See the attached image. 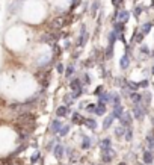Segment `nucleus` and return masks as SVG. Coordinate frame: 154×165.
<instances>
[{
  "label": "nucleus",
  "instance_id": "14",
  "mask_svg": "<svg viewBox=\"0 0 154 165\" xmlns=\"http://www.w3.org/2000/svg\"><path fill=\"white\" fill-rule=\"evenodd\" d=\"M114 30H115L116 35L124 34V30H125V23H122V21H115V24H114Z\"/></svg>",
  "mask_w": 154,
  "mask_h": 165
},
{
  "label": "nucleus",
  "instance_id": "42",
  "mask_svg": "<svg viewBox=\"0 0 154 165\" xmlns=\"http://www.w3.org/2000/svg\"><path fill=\"white\" fill-rule=\"evenodd\" d=\"M79 5H80V0H73V2H71V6H70V12H73Z\"/></svg>",
  "mask_w": 154,
  "mask_h": 165
},
{
  "label": "nucleus",
  "instance_id": "10",
  "mask_svg": "<svg viewBox=\"0 0 154 165\" xmlns=\"http://www.w3.org/2000/svg\"><path fill=\"white\" fill-rule=\"evenodd\" d=\"M130 64H131V61H130V55H122L121 56V59H119V67L122 68V70H127L128 67H130Z\"/></svg>",
  "mask_w": 154,
  "mask_h": 165
},
{
  "label": "nucleus",
  "instance_id": "53",
  "mask_svg": "<svg viewBox=\"0 0 154 165\" xmlns=\"http://www.w3.org/2000/svg\"><path fill=\"white\" fill-rule=\"evenodd\" d=\"M18 2H20V0H18Z\"/></svg>",
  "mask_w": 154,
  "mask_h": 165
},
{
  "label": "nucleus",
  "instance_id": "23",
  "mask_svg": "<svg viewBox=\"0 0 154 165\" xmlns=\"http://www.w3.org/2000/svg\"><path fill=\"white\" fill-rule=\"evenodd\" d=\"M147 144H148V149L150 150H154V130H151L150 133H148V136H147Z\"/></svg>",
  "mask_w": 154,
  "mask_h": 165
},
{
  "label": "nucleus",
  "instance_id": "4",
  "mask_svg": "<svg viewBox=\"0 0 154 165\" xmlns=\"http://www.w3.org/2000/svg\"><path fill=\"white\" fill-rule=\"evenodd\" d=\"M88 42V32H86V26L82 24V29H80V37H79V41H77V45L79 47H85Z\"/></svg>",
  "mask_w": 154,
  "mask_h": 165
},
{
  "label": "nucleus",
  "instance_id": "19",
  "mask_svg": "<svg viewBox=\"0 0 154 165\" xmlns=\"http://www.w3.org/2000/svg\"><path fill=\"white\" fill-rule=\"evenodd\" d=\"M56 40H58V35H54V34H45L41 37V42H51Z\"/></svg>",
  "mask_w": 154,
  "mask_h": 165
},
{
  "label": "nucleus",
  "instance_id": "43",
  "mask_svg": "<svg viewBox=\"0 0 154 165\" xmlns=\"http://www.w3.org/2000/svg\"><path fill=\"white\" fill-rule=\"evenodd\" d=\"M82 82L85 83V85H89V83H91V77H89V74H88V73H85V74H83Z\"/></svg>",
  "mask_w": 154,
  "mask_h": 165
},
{
  "label": "nucleus",
  "instance_id": "48",
  "mask_svg": "<svg viewBox=\"0 0 154 165\" xmlns=\"http://www.w3.org/2000/svg\"><path fill=\"white\" fill-rule=\"evenodd\" d=\"M151 73H153V74H154V65H153V68H151Z\"/></svg>",
  "mask_w": 154,
  "mask_h": 165
},
{
  "label": "nucleus",
  "instance_id": "17",
  "mask_svg": "<svg viewBox=\"0 0 154 165\" xmlns=\"http://www.w3.org/2000/svg\"><path fill=\"white\" fill-rule=\"evenodd\" d=\"M83 85H82V81L80 79H77V77H74V79H71V82H70V88H71V91L74 92V91H77V89H80Z\"/></svg>",
  "mask_w": 154,
  "mask_h": 165
},
{
  "label": "nucleus",
  "instance_id": "3",
  "mask_svg": "<svg viewBox=\"0 0 154 165\" xmlns=\"http://www.w3.org/2000/svg\"><path fill=\"white\" fill-rule=\"evenodd\" d=\"M114 156H115V152L112 150V147H109V149H101V161H103L104 164H110L112 159H114Z\"/></svg>",
  "mask_w": 154,
  "mask_h": 165
},
{
  "label": "nucleus",
  "instance_id": "35",
  "mask_svg": "<svg viewBox=\"0 0 154 165\" xmlns=\"http://www.w3.org/2000/svg\"><path fill=\"white\" fill-rule=\"evenodd\" d=\"M112 105H114V106H118V105H121V95H119V94H116V92H114Z\"/></svg>",
  "mask_w": 154,
  "mask_h": 165
},
{
  "label": "nucleus",
  "instance_id": "33",
  "mask_svg": "<svg viewBox=\"0 0 154 165\" xmlns=\"http://www.w3.org/2000/svg\"><path fill=\"white\" fill-rule=\"evenodd\" d=\"M142 99L145 100V105H147V106H150V105H151V94H150L148 91H145V92H144Z\"/></svg>",
  "mask_w": 154,
  "mask_h": 165
},
{
  "label": "nucleus",
  "instance_id": "9",
  "mask_svg": "<svg viewBox=\"0 0 154 165\" xmlns=\"http://www.w3.org/2000/svg\"><path fill=\"white\" fill-rule=\"evenodd\" d=\"M61 129H62V123H61V120L59 118H56V120H53L51 123H50V132L51 133H59L61 132Z\"/></svg>",
  "mask_w": 154,
  "mask_h": 165
},
{
  "label": "nucleus",
  "instance_id": "15",
  "mask_svg": "<svg viewBox=\"0 0 154 165\" xmlns=\"http://www.w3.org/2000/svg\"><path fill=\"white\" fill-rule=\"evenodd\" d=\"M122 114H124V108H122V105H118V106H114V111H112V115H114V118H121L122 117Z\"/></svg>",
  "mask_w": 154,
  "mask_h": 165
},
{
  "label": "nucleus",
  "instance_id": "37",
  "mask_svg": "<svg viewBox=\"0 0 154 165\" xmlns=\"http://www.w3.org/2000/svg\"><path fill=\"white\" fill-rule=\"evenodd\" d=\"M56 71H58L59 74H64V73H65V67H64V64L58 62V64H56Z\"/></svg>",
  "mask_w": 154,
  "mask_h": 165
},
{
  "label": "nucleus",
  "instance_id": "5",
  "mask_svg": "<svg viewBox=\"0 0 154 165\" xmlns=\"http://www.w3.org/2000/svg\"><path fill=\"white\" fill-rule=\"evenodd\" d=\"M53 155H54V158H56L58 161H61V159L64 158V155H65V147H64L61 142H58V144L54 145V149H53Z\"/></svg>",
  "mask_w": 154,
  "mask_h": 165
},
{
  "label": "nucleus",
  "instance_id": "47",
  "mask_svg": "<svg viewBox=\"0 0 154 165\" xmlns=\"http://www.w3.org/2000/svg\"><path fill=\"white\" fill-rule=\"evenodd\" d=\"M118 165H127V164H125V162H119Z\"/></svg>",
  "mask_w": 154,
  "mask_h": 165
},
{
  "label": "nucleus",
  "instance_id": "52",
  "mask_svg": "<svg viewBox=\"0 0 154 165\" xmlns=\"http://www.w3.org/2000/svg\"><path fill=\"white\" fill-rule=\"evenodd\" d=\"M59 165H64V164H59Z\"/></svg>",
  "mask_w": 154,
  "mask_h": 165
},
{
  "label": "nucleus",
  "instance_id": "18",
  "mask_svg": "<svg viewBox=\"0 0 154 165\" xmlns=\"http://www.w3.org/2000/svg\"><path fill=\"white\" fill-rule=\"evenodd\" d=\"M62 17H64V15H61V17H58V18H54V20H53V23H51V29H54V30H58V29H61V27L64 26V21H62Z\"/></svg>",
  "mask_w": 154,
  "mask_h": 165
},
{
  "label": "nucleus",
  "instance_id": "49",
  "mask_svg": "<svg viewBox=\"0 0 154 165\" xmlns=\"http://www.w3.org/2000/svg\"><path fill=\"white\" fill-rule=\"evenodd\" d=\"M151 6H153V8H154V0H153V2H151Z\"/></svg>",
  "mask_w": 154,
  "mask_h": 165
},
{
  "label": "nucleus",
  "instance_id": "46",
  "mask_svg": "<svg viewBox=\"0 0 154 165\" xmlns=\"http://www.w3.org/2000/svg\"><path fill=\"white\" fill-rule=\"evenodd\" d=\"M101 92H103V86H101V85H100V86H97V88L94 89V94H95V95H100Z\"/></svg>",
  "mask_w": 154,
  "mask_h": 165
},
{
  "label": "nucleus",
  "instance_id": "25",
  "mask_svg": "<svg viewBox=\"0 0 154 165\" xmlns=\"http://www.w3.org/2000/svg\"><path fill=\"white\" fill-rule=\"evenodd\" d=\"M85 124H86V127L91 129V130H95V129H97V121H95L94 118H85Z\"/></svg>",
  "mask_w": 154,
  "mask_h": 165
},
{
  "label": "nucleus",
  "instance_id": "8",
  "mask_svg": "<svg viewBox=\"0 0 154 165\" xmlns=\"http://www.w3.org/2000/svg\"><path fill=\"white\" fill-rule=\"evenodd\" d=\"M119 123H121V126H124L125 129L130 127V126H131V114H130V112H124L122 117L119 118Z\"/></svg>",
  "mask_w": 154,
  "mask_h": 165
},
{
  "label": "nucleus",
  "instance_id": "27",
  "mask_svg": "<svg viewBox=\"0 0 154 165\" xmlns=\"http://www.w3.org/2000/svg\"><path fill=\"white\" fill-rule=\"evenodd\" d=\"M125 130H127V129H125L124 126H118V127L115 129V136L118 138V139H119V138H122V136L125 135Z\"/></svg>",
  "mask_w": 154,
  "mask_h": 165
},
{
  "label": "nucleus",
  "instance_id": "40",
  "mask_svg": "<svg viewBox=\"0 0 154 165\" xmlns=\"http://www.w3.org/2000/svg\"><path fill=\"white\" fill-rule=\"evenodd\" d=\"M39 158H41V155H39V152H35L33 155H32V158H30V164H35V162H38Z\"/></svg>",
  "mask_w": 154,
  "mask_h": 165
},
{
  "label": "nucleus",
  "instance_id": "1",
  "mask_svg": "<svg viewBox=\"0 0 154 165\" xmlns=\"http://www.w3.org/2000/svg\"><path fill=\"white\" fill-rule=\"evenodd\" d=\"M17 126L15 127H20V129H26L32 133V130L37 127V115L32 114V112H24V114H20L17 115V120H15Z\"/></svg>",
  "mask_w": 154,
  "mask_h": 165
},
{
  "label": "nucleus",
  "instance_id": "45",
  "mask_svg": "<svg viewBox=\"0 0 154 165\" xmlns=\"http://www.w3.org/2000/svg\"><path fill=\"white\" fill-rule=\"evenodd\" d=\"M112 3H114V6H115V9H118L122 3H124V0H112Z\"/></svg>",
  "mask_w": 154,
  "mask_h": 165
},
{
  "label": "nucleus",
  "instance_id": "26",
  "mask_svg": "<svg viewBox=\"0 0 154 165\" xmlns=\"http://www.w3.org/2000/svg\"><path fill=\"white\" fill-rule=\"evenodd\" d=\"M104 112H106V103H101V102H98L97 103V115H104Z\"/></svg>",
  "mask_w": 154,
  "mask_h": 165
},
{
  "label": "nucleus",
  "instance_id": "29",
  "mask_svg": "<svg viewBox=\"0 0 154 165\" xmlns=\"http://www.w3.org/2000/svg\"><path fill=\"white\" fill-rule=\"evenodd\" d=\"M104 58L106 59H112L114 58V45H107L104 50Z\"/></svg>",
  "mask_w": 154,
  "mask_h": 165
},
{
  "label": "nucleus",
  "instance_id": "41",
  "mask_svg": "<svg viewBox=\"0 0 154 165\" xmlns=\"http://www.w3.org/2000/svg\"><path fill=\"white\" fill-rule=\"evenodd\" d=\"M141 53H142V55H150V48H148V45L142 44V45H141Z\"/></svg>",
  "mask_w": 154,
  "mask_h": 165
},
{
  "label": "nucleus",
  "instance_id": "34",
  "mask_svg": "<svg viewBox=\"0 0 154 165\" xmlns=\"http://www.w3.org/2000/svg\"><path fill=\"white\" fill-rule=\"evenodd\" d=\"M124 138H125V141H131L133 139V130H131V127H127Z\"/></svg>",
  "mask_w": 154,
  "mask_h": 165
},
{
  "label": "nucleus",
  "instance_id": "7",
  "mask_svg": "<svg viewBox=\"0 0 154 165\" xmlns=\"http://www.w3.org/2000/svg\"><path fill=\"white\" fill-rule=\"evenodd\" d=\"M91 145H92V139H91V136H88V135H82V142H80V149H83V150H89L91 149Z\"/></svg>",
  "mask_w": 154,
  "mask_h": 165
},
{
  "label": "nucleus",
  "instance_id": "6",
  "mask_svg": "<svg viewBox=\"0 0 154 165\" xmlns=\"http://www.w3.org/2000/svg\"><path fill=\"white\" fill-rule=\"evenodd\" d=\"M142 161H144V164L145 165H151L153 164V161H154V153H153V150H144L142 152Z\"/></svg>",
  "mask_w": 154,
  "mask_h": 165
},
{
  "label": "nucleus",
  "instance_id": "20",
  "mask_svg": "<svg viewBox=\"0 0 154 165\" xmlns=\"http://www.w3.org/2000/svg\"><path fill=\"white\" fill-rule=\"evenodd\" d=\"M98 9H100V0L92 2V5H91V15H92V17H97Z\"/></svg>",
  "mask_w": 154,
  "mask_h": 165
},
{
  "label": "nucleus",
  "instance_id": "39",
  "mask_svg": "<svg viewBox=\"0 0 154 165\" xmlns=\"http://www.w3.org/2000/svg\"><path fill=\"white\" fill-rule=\"evenodd\" d=\"M68 132H70V126H62V129L59 132V136H67Z\"/></svg>",
  "mask_w": 154,
  "mask_h": 165
},
{
  "label": "nucleus",
  "instance_id": "38",
  "mask_svg": "<svg viewBox=\"0 0 154 165\" xmlns=\"http://www.w3.org/2000/svg\"><path fill=\"white\" fill-rule=\"evenodd\" d=\"M86 112H91V114L97 112V105H94V103L88 105V106H86Z\"/></svg>",
  "mask_w": 154,
  "mask_h": 165
},
{
  "label": "nucleus",
  "instance_id": "21",
  "mask_svg": "<svg viewBox=\"0 0 154 165\" xmlns=\"http://www.w3.org/2000/svg\"><path fill=\"white\" fill-rule=\"evenodd\" d=\"M151 29H153V23H151V21H148V23H145V24L141 26V32H142L144 35H148V34L151 32Z\"/></svg>",
  "mask_w": 154,
  "mask_h": 165
},
{
  "label": "nucleus",
  "instance_id": "30",
  "mask_svg": "<svg viewBox=\"0 0 154 165\" xmlns=\"http://www.w3.org/2000/svg\"><path fill=\"white\" fill-rule=\"evenodd\" d=\"M112 145V139L110 138H104V139H101V142H100V149H109Z\"/></svg>",
  "mask_w": 154,
  "mask_h": 165
},
{
  "label": "nucleus",
  "instance_id": "50",
  "mask_svg": "<svg viewBox=\"0 0 154 165\" xmlns=\"http://www.w3.org/2000/svg\"><path fill=\"white\" fill-rule=\"evenodd\" d=\"M153 56H154V50H153Z\"/></svg>",
  "mask_w": 154,
  "mask_h": 165
},
{
  "label": "nucleus",
  "instance_id": "12",
  "mask_svg": "<svg viewBox=\"0 0 154 165\" xmlns=\"http://www.w3.org/2000/svg\"><path fill=\"white\" fill-rule=\"evenodd\" d=\"M130 100H131V103H133V105H141V103L144 102V99H142V94H139L138 91H133V92H130Z\"/></svg>",
  "mask_w": 154,
  "mask_h": 165
},
{
  "label": "nucleus",
  "instance_id": "31",
  "mask_svg": "<svg viewBox=\"0 0 154 165\" xmlns=\"http://www.w3.org/2000/svg\"><path fill=\"white\" fill-rule=\"evenodd\" d=\"M24 149H26V144H21V145H18V147H17V149H15V150H14V152H12V153H11L9 156L15 158V156H18V155H20L21 152H24Z\"/></svg>",
  "mask_w": 154,
  "mask_h": 165
},
{
  "label": "nucleus",
  "instance_id": "24",
  "mask_svg": "<svg viewBox=\"0 0 154 165\" xmlns=\"http://www.w3.org/2000/svg\"><path fill=\"white\" fill-rule=\"evenodd\" d=\"M74 70H76L74 64H70V65L65 68V73H64V74H65V77H67V79H71V76L74 74Z\"/></svg>",
  "mask_w": 154,
  "mask_h": 165
},
{
  "label": "nucleus",
  "instance_id": "51",
  "mask_svg": "<svg viewBox=\"0 0 154 165\" xmlns=\"http://www.w3.org/2000/svg\"><path fill=\"white\" fill-rule=\"evenodd\" d=\"M138 165H144V164H138Z\"/></svg>",
  "mask_w": 154,
  "mask_h": 165
},
{
  "label": "nucleus",
  "instance_id": "22",
  "mask_svg": "<svg viewBox=\"0 0 154 165\" xmlns=\"http://www.w3.org/2000/svg\"><path fill=\"white\" fill-rule=\"evenodd\" d=\"M67 114H68V108H67V106H59V108L56 109V115H58V118L67 117Z\"/></svg>",
  "mask_w": 154,
  "mask_h": 165
},
{
  "label": "nucleus",
  "instance_id": "16",
  "mask_svg": "<svg viewBox=\"0 0 154 165\" xmlns=\"http://www.w3.org/2000/svg\"><path fill=\"white\" fill-rule=\"evenodd\" d=\"M128 18H130V12H128V11L122 9V11H119V12H118V20H119V21L127 23V21H128Z\"/></svg>",
  "mask_w": 154,
  "mask_h": 165
},
{
  "label": "nucleus",
  "instance_id": "2",
  "mask_svg": "<svg viewBox=\"0 0 154 165\" xmlns=\"http://www.w3.org/2000/svg\"><path fill=\"white\" fill-rule=\"evenodd\" d=\"M131 112H133V117L136 118V120H139V121H142L144 120V117H145V108H144V105L141 103V105H133V109H131Z\"/></svg>",
  "mask_w": 154,
  "mask_h": 165
},
{
  "label": "nucleus",
  "instance_id": "44",
  "mask_svg": "<svg viewBox=\"0 0 154 165\" xmlns=\"http://www.w3.org/2000/svg\"><path fill=\"white\" fill-rule=\"evenodd\" d=\"M148 85H150L148 79H144V81H141V82H139V86H141V88H145V89L148 88Z\"/></svg>",
  "mask_w": 154,
  "mask_h": 165
},
{
  "label": "nucleus",
  "instance_id": "13",
  "mask_svg": "<svg viewBox=\"0 0 154 165\" xmlns=\"http://www.w3.org/2000/svg\"><path fill=\"white\" fill-rule=\"evenodd\" d=\"M71 121H73V124L80 126V124H85V118H83V115H82L80 112H74V114L71 115Z\"/></svg>",
  "mask_w": 154,
  "mask_h": 165
},
{
  "label": "nucleus",
  "instance_id": "11",
  "mask_svg": "<svg viewBox=\"0 0 154 165\" xmlns=\"http://www.w3.org/2000/svg\"><path fill=\"white\" fill-rule=\"evenodd\" d=\"M112 99H114V92H101L98 95V102L101 103H112Z\"/></svg>",
  "mask_w": 154,
  "mask_h": 165
},
{
  "label": "nucleus",
  "instance_id": "28",
  "mask_svg": "<svg viewBox=\"0 0 154 165\" xmlns=\"http://www.w3.org/2000/svg\"><path fill=\"white\" fill-rule=\"evenodd\" d=\"M112 121H114V115L110 114L109 117H106V118H104V121H103V129H104V130H107V129L112 126Z\"/></svg>",
  "mask_w": 154,
  "mask_h": 165
},
{
  "label": "nucleus",
  "instance_id": "36",
  "mask_svg": "<svg viewBox=\"0 0 154 165\" xmlns=\"http://www.w3.org/2000/svg\"><path fill=\"white\" fill-rule=\"evenodd\" d=\"M142 11H144V8H142V6H135V11H133L135 18H139V15L142 14Z\"/></svg>",
  "mask_w": 154,
  "mask_h": 165
},
{
  "label": "nucleus",
  "instance_id": "32",
  "mask_svg": "<svg viewBox=\"0 0 154 165\" xmlns=\"http://www.w3.org/2000/svg\"><path fill=\"white\" fill-rule=\"evenodd\" d=\"M118 40V35L115 34V30L109 32V45H115V41Z\"/></svg>",
  "mask_w": 154,
  "mask_h": 165
}]
</instances>
